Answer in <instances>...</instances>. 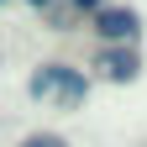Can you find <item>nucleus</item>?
I'll use <instances>...</instances> for the list:
<instances>
[{
    "instance_id": "obj_1",
    "label": "nucleus",
    "mask_w": 147,
    "mask_h": 147,
    "mask_svg": "<svg viewBox=\"0 0 147 147\" xmlns=\"http://www.w3.org/2000/svg\"><path fill=\"white\" fill-rule=\"evenodd\" d=\"M32 89H37V95H47V89H53V95H58V105H84L89 79H84L79 68H68V63H47V68L32 79Z\"/></svg>"
},
{
    "instance_id": "obj_2",
    "label": "nucleus",
    "mask_w": 147,
    "mask_h": 147,
    "mask_svg": "<svg viewBox=\"0 0 147 147\" xmlns=\"http://www.w3.org/2000/svg\"><path fill=\"white\" fill-rule=\"evenodd\" d=\"M95 37L105 47H131L142 37V16L131 5H105V11H95Z\"/></svg>"
},
{
    "instance_id": "obj_3",
    "label": "nucleus",
    "mask_w": 147,
    "mask_h": 147,
    "mask_svg": "<svg viewBox=\"0 0 147 147\" xmlns=\"http://www.w3.org/2000/svg\"><path fill=\"white\" fill-rule=\"evenodd\" d=\"M95 68L105 74V79H116V84H126V79H137V53L131 47H100V58H95Z\"/></svg>"
},
{
    "instance_id": "obj_4",
    "label": "nucleus",
    "mask_w": 147,
    "mask_h": 147,
    "mask_svg": "<svg viewBox=\"0 0 147 147\" xmlns=\"http://www.w3.org/2000/svg\"><path fill=\"white\" fill-rule=\"evenodd\" d=\"M21 147H68V142L53 137V131H32V137H21Z\"/></svg>"
},
{
    "instance_id": "obj_5",
    "label": "nucleus",
    "mask_w": 147,
    "mask_h": 147,
    "mask_svg": "<svg viewBox=\"0 0 147 147\" xmlns=\"http://www.w3.org/2000/svg\"><path fill=\"white\" fill-rule=\"evenodd\" d=\"M68 5H79V11H105V0H68Z\"/></svg>"
},
{
    "instance_id": "obj_6",
    "label": "nucleus",
    "mask_w": 147,
    "mask_h": 147,
    "mask_svg": "<svg viewBox=\"0 0 147 147\" xmlns=\"http://www.w3.org/2000/svg\"><path fill=\"white\" fill-rule=\"evenodd\" d=\"M32 5H47V0H32Z\"/></svg>"
}]
</instances>
